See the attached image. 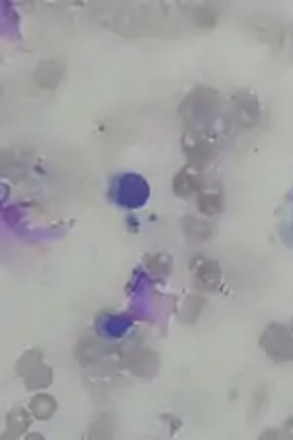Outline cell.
Segmentation results:
<instances>
[{"label": "cell", "mask_w": 293, "mask_h": 440, "mask_svg": "<svg viewBox=\"0 0 293 440\" xmlns=\"http://www.w3.org/2000/svg\"><path fill=\"white\" fill-rule=\"evenodd\" d=\"M217 106H219V92L211 86H197L182 100L178 112L186 123L197 126L207 120L217 110Z\"/></svg>", "instance_id": "cell-1"}, {"label": "cell", "mask_w": 293, "mask_h": 440, "mask_svg": "<svg viewBox=\"0 0 293 440\" xmlns=\"http://www.w3.org/2000/svg\"><path fill=\"white\" fill-rule=\"evenodd\" d=\"M151 188L143 176L139 174H123L112 186V198L127 210H139L149 200Z\"/></svg>", "instance_id": "cell-2"}, {"label": "cell", "mask_w": 293, "mask_h": 440, "mask_svg": "<svg viewBox=\"0 0 293 440\" xmlns=\"http://www.w3.org/2000/svg\"><path fill=\"white\" fill-rule=\"evenodd\" d=\"M18 372L28 390H43L53 380V372L47 364H43V354L39 350H29L20 358Z\"/></svg>", "instance_id": "cell-3"}, {"label": "cell", "mask_w": 293, "mask_h": 440, "mask_svg": "<svg viewBox=\"0 0 293 440\" xmlns=\"http://www.w3.org/2000/svg\"><path fill=\"white\" fill-rule=\"evenodd\" d=\"M260 344L273 361H293V329L273 323L264 331Z\"/></svg>", "instance_id": "cell-4"}, {"label": "cell", "mask_w": 293, "mask_h": 440, "mask_svg": "<svg viewBox=\"0 0 293 440\" xmlns=\"http://www.w3.org/2000/svg\"><path fill=\"white\" fill-rule=\"evenodd\" d=\"M190 272L200 290L215 291L221 286V268L215 260L207 257H194L190 262Z\"/></svg>", "instance_id": "cell-5"}, {"label": "cell", "mask_w": 293, "mask_h": 440, "mask_svg": "<svg viewBox=\"0 0 293 440\" xmlns=\"http://www.w3.org/2000/svg\"><path fill=\"white\" fill-rule=\"evenodd\" d=\"M182 151L186 153V157L190 160V167L194 169H204L209 160L213 159V147L207 139H204L202 135H197L195 131H188L182 137Z\"/></svg>", "instance_id": "cell-6"}, {"label": "cell", "mask_w": 293, "mask_h": 440, "mask_svg": "<svg viewBox=\"0 0 293 440\" xmlns=\"http://www.w3.org/2000/svg\"><path fill=\"white\" fill-rule=\"evenodd\" d=\"M126 366L131 374H135L139 378H151L158 372L160 361L158 354L149 349L131 350L126 356Z\"/></svg>", "instance_id": "cell-7"}, {"label": "cell", "mask_w": 293, "mask_h": 440, "mask_svg": "<svg viewBox=\"0 0 293 440\" xmlns=\"http://www.w3.org/2000/svg\"><path fill=\"white\" fill-rule=\"evenodd\" d=\"M234 120L244 130H250V128H254L258 123V120H260V104H258V100L254 98L253 94H246V96L236 100Z\"/></svg>", "instance_id": "cell-8"}, {"label": "cell", "mask_w": 293, "mask_h": 440, "mask_svg": "<svg viewBox=\"0 0 293 440\" xmlns=\"http://www.w3.org/2000/svg\"><path fill=\"white\" fill-rule=\"evenodd\" d=\"M33 80L38 82L41 89H45V91L57 89L59 82L63 80V65L51 59L41 61L36 73H33Z\"/></svg>", "instance_id": "cell-9"}, {"label": "cell", "mask_w": 293, "mask_h": 440, "mask_svg": "<svg viewBox=\"0 0 293 440\" xmlns=\"http://www.w3.org/2000/svg\"><path fill=\"white\" fill-rule=\"evenodd\" d=\"M172 190L178 198H188V196L202 190V179L194 170V167H186V169L178 170V174L172 181Z\"/></svg>", "instance_id": "cell-10"}, {"label": "cell", "mask_w": 293, "mask_h": 440, "mask_svg": "<svg viewBox=\"0 0 293 440\" xmlns=\"http://www.w3.org/2000/svg\"><path fill=\"white\" fill-rule=\"evenodd\" d=\"M182 231H184L188 241H192V243H204V241L211 237L213 227H211L209 221L200 220L195 215H186L184 220H182Z\"/></svg>", "instance_id": "cell-11"}, {"label": "cell", "mask_w": 293, "mask_h": 440, "mask_svg": "<svg viewBox=\"0 0 293 440\" xmlns=\"http://www.w3.org/2000/svg\"><path fill=\"white\" fill-rule=\"evenodd\" d=\"M143 264L153 276H168L172 272V257L168 252H151L143 259Z\"/></svg>", "instance_id": "cell-12"}, {"label": "cell", "mask_w": 293, "mask_h": 440, "mask_svg": "<svg viewBox=\"0 0 293 440\" xmlns=\"http://www.w3.org/2000/svg\"><path fill=\"white\" fill-rule=\"evenodd\" d=\"M29 411L36 419L45 420L49 417H53V413L57 411V401L53 400L49 393H38L33 400L29 401Z\"/></svg>", "instance_id": "cell-13"}, {"label": "cell", "mask_w": 293, "mask_h": 440, "mask_svg": "<svg viewBox=\"0 0 293 440\" xmlns=\"http://www.w3.org/2000/svg\"><path fill=\"white\" fill-rule=\"evenodd\" d=\"M197 208L204 215H217L223 210V194L219 190L200 192L197 196Z\"/></svg>", "instance_id": "cell-14"}, {"label": "cell", "mask_w": 293, "mask_h": 440, "mask_svg": "<svg viewBox=\"0 0 293 440\" xmlns=\"http://www.w3.org/2000/svg\"><path fill=\"white\" fill-rule=\"evenodd\" d=\"M29 425H31V417H29L28 411L22 409V407L12 409L8 413V417H6L8 434H12V437H20V434H24V432L29 429ZM8 434H6V437H8Z\"/></svg>", "instance_id": "cell-15"}, {"label": "cell", "mask_w": 293, "mask_h": 440, "mask_svg": "<svg viewBox=\"0 0 293 440\" xmlns=\"http://www.w3.org/2000/svg\"><path fill=\"white\" fill-rule=\"evenodd\" d=\"M100 327L104 329L107 337H121L131 327V319L126 315H110L106 319L100 321Z\"/></svg>", "instance_id": "cell-16"}, {"label": "cell", "mask_w": 293, "mask_h": 440, "mask_svg": "<svg viewBox=\"0 0 293 440\" xmlns=\"http://www.w3.org/2000/svg\"><path fill=\"white\" fill-rule=\"evenodd\" d=\"M204 308V298L202 296H190L188 300H184V308H182V319L186 323H194Z\"/></svg>", "instance_id": "cell-17"}, {"label": "cell", "mask_w": 293, "mask_h": 440, "mask_svg": "<svg viewBox=\"0 0 293 440\" xmlns=\"http://www.w3.org/2000/svg\"><path fill=\"white\" fill-rule=\"evenodd\" d=\"M192 20L202 28H211L217 22V14L209 6H194L192 8Z\"/></svg>", "instance_id": "cell-18"}, {"label": "cell", "mask_w": 293, "mask_h": 440, "mask_svg": "<svg viewBox=\"0 0 293 440\" xmlns=\"http://www.w3.org/2000/svg\"><path fill=\"white\" fill-rule=\"evenodd\" d=\"M112 419L110 415H102L100 419L90 427V430H88V434L90 437H94V439H110L112 437V432H107V430H104V425H106L107 420Z\"/></svg>", "instance_id": "cell-19"}, {"label": "cell", "mask_w": 293, "mask_h": 440, "mask_svg": "<svg viewBox=\"0 0 293 440\" xmlns=\"http://www.w3.org/2000/svg\"><path fill=\"white\" fill-rule=\"evenodd\" d=\"M283 429H285V437H293V417H290V419L285 420Z\"/></svg>", "instance_id": "cell-20"}]
</instances>
